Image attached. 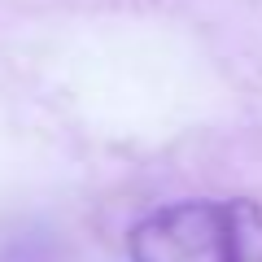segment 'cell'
Here are the masks:
<instances>
[{"label": "cell", "mask_w": 262, "mask_h": 262, "mask_svg": "<svg viewBox=\"0 0 262 262\" xmlns=\"http://www.w3.org/2000/svg\"><path fill=\"white\" fill-rule=\"evenodd\" d=\"M0 262H75L61 232L44 223H18L0 232Z\"/></svg>", "instance_id": "7a4b0ae2"}, {"label": "cell", "mask_w": 262, "mask_h": 262, "mask_svg": "<svg viewBox=\"0 0 262 262\" xmlns=\"http://www.w3.org/2000/svg\"><path fill=\"white\" fill-rule=\"evenodd\" d=\"M131 262H262L258 201H175L127 232Z\"/></svg>", "instance_id": "6da1fadb"}]
</instances>
